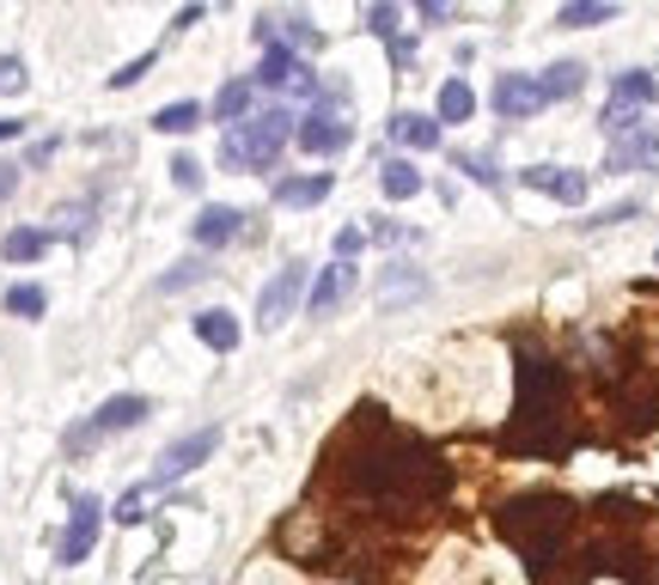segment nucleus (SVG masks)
<instances>
[{"label": "nucleus", "instance_id": "nucleus-16", "mask_svg": "<svg viewBox=\"0 0 659 585\" xmlns=\"http://www.w3.org/2000/svg\"><path fill=\"white\" fill-rule=\"evenodd\" d=\"M605 171H659V134H617Z\"/></svg>", "mask_w": 659, "mask_h": 585}, {"label": "nucleus", "instance_id": "nucleus-36", "mask_svg": "<svg viewBox=\"0 0 659 585\" xmlns=\"http://www.w3.org/2000/svg\"><path fill=\"white\" fill-rule=\"evenodd\" d=\"M172 177L184 183V189H196V183H202V165H196V159H184V153H177V159H172Z\"/></svg>", "mask_w": 659, "mask_h": 585}, {"label": "nucleus", "instance_id": "nucleus-5", "mask_svg": "<svg viewBox=\"0 0 659 585\" xmlns=\"http://www.w3.org/2000/svg\"><path fill=\"white\" fill-rule=\"evenodd\" d=\"M305 262H281L276 274H269V286H263V300H257V329H281L293 312L305 305Z\"/></svg>", "mask_w": 659, "mask_h": 585}, {"label": "nucleus", "instance_id": "nucleus-25", "mask_svg": "<svg viewBox=\"0 0 659 585\" xmlns=\"http://www.w3.org/2000/svg\"><path fill=\"white\" fill-rule=\"evenodd\" d=\"M476 110V91H471V79H458L452 74L446 86H440V122H464Z\"/></svg>", "mask_w": 659, "mask_h": 585}, {"label": "nucleus", "instance_id": "nucleus-29", "mask_svg": "<svg viewBox=\"0 0 659 585\" xmlns=\"http://www.w3.org/2000/svg\"><path fill=\"white\" fill-rule=\"evenodd\" d=\"M452 165H458L464 177H476V183H501V165H495V159H483V153H471V147H464V153H452Z\"/></svg>", "mask_w": 659, "mask_h": 585}, {"label": "nucleus", "instance_id": "nucleus-24", "mask_svg": "<svg viewBox=\"0 0 659 585\" xmlns=\"http://www.w3.org/2000/svg\"><path fill=\"white\" fill-rule=\"evenodd\" d=\"M251 79H226V86H220V98H214V117H220V122H245V117H251Z\"/></svg>", "mask_w": 659, "mask_h": 585}, {"label": "nucleus", "instance_id": "nucleus-10", "mask_svg": "<svg viewBox=\"0 0 659 585\" xmlns=\"http://www.w3.org/2000/svg\"><path fill=\"white\" fill-rule=\"evenodd\" d=\"M98 524H105V507H98V495H74V519H67V531H62V567H74V561H86L93 555V543H98Z\"/></svg>", "mask_w": 659, "mask_h": 585}, {"label": "nucleus", "instance_id": "nucleus-35", "mask_svg": "<svg viewBox=\"0 0 659 585\" xmlns=\"http://www.w3.org/2000/svg\"><path fill=\"white\" fill-rule=\"evenodd\" d=\"M372 238H379V245H415V232H409V226H391V220H372Z\"/></svg>", "mask_w": 659, "mask_h": 585}, {"label": "nucleus", "instance_id": "nucleus-31", "mask_svg": "<svg viewBox=\"0 0 659 585\" xmlns=\"http://www.w3.org/2000/svg\"><path fill=\"white\" fill-rule=\"evenodd\" d=\"M397 25H403V7H367V31H372V37H397Z\"/></svg>", "mask_w": 659, "mask_h": 585}, {"label": "nucleus", "instance_id": "nucleus-13", "mask_svg": "<svg viewBox=\"0 0 659 585\" xmlns=\"http://www.w3.org/2000/svg\"><path fill=\"white\" fill-rule=\"evenodd\" d=\"M348 293H355V262H330V269L312 281V300H305V312H312V317L343 312V300H348Z\"/></svg>", "mask_w": 659, "mask_h": 585}, {"label": "nucleus", "instance_id": "nucleus-21", "mask_svg": "<svg viewBox=\"0 0 659 585\" xmlns=\"http://www.w3.org/2000/svg\"><path fill=\"white\" fill-rule=\"evenodd\" d=\"M196 336L208 342L214 354H233L238 348V317L233 312H196Z\"/></svg>", "mask_w": 659, "mask_h": 585}, {"label": "nucleus", "instance_id": "nucleus-20", "mask_svg": "<svg viewBox=\"0 0 659 585\" xmlns=\"http://www.w3.org/2000/svg\"><path fill=\"white\" fill-rule=\"evenodd\" d=\"M611 19H617V0H574V7L555 13V25H562V31H586V25H611Z\"/></svg>", "mask_w": 659, "mask_h": 585}, {"label": "nucleus", "instance_id": "nucleus-12", "mask_svg": "<svg viewBox=\"0 0 659 585\" xmlns=\"http://www.w3.org/2000/svg\"><path fill=\"white\" fill-rule=\"evenodd\" d=\"M372 293H379V305H385V312H403V305L428 300V293H434V281H428V274L415 269V262H391V269H379Z\"/></svg>", "mask_w": 659, "mask_h": 585}, {"label": "nucleus", "instance_id": "nucleus-15", "mask_svg": "<svg viewBox=\"0 0 659 585\" xmlns=\"http://www.w3.org/2000/svg\"><path fill=\"white\" fill-rule=\"evenodd\" d=\"M495 110H501V117H538V110H543V86L531 74H501V79H495Z\"/></svg>", "mask_w": 659, "mask_h": 585}, {"label": "nucleus", "instance_id": "nucleus-41", "mask_svg": "<svg viewBox=\"0 0 659 585\" xmlns=\"http://www.w3.org/2000/svg\"><path fill=\"white\" fill-rule=\"evenodd\" d=\"M13 189H19V165H13V159H0V202H7Z\"/></svg>", "mask_w": 659, "mask_h": 585}, {"label": "nucleus", "instance_id": "nucleus-33", "mask_svg": "<svg viewBox=\"0 0 659 585\" xmlns=\"http://www.w3.org/2000/svg\"><path fill=\"white\" fill-rule=\"evenodd\" d=\"M147 500H153V481H141V488H129V495H122V507H117V519L122 524H134L147 512Z\"/></svg>", "mask_w": 659, "mask_h": 585}, {"label": "nucleus", "instance_id": "nucleus-34", "mask_svg": "<svg viewBox=\"0 0 659 585\" xmlns=\"http://www.w3.org/2000/svg\"><path fill=\"white\" fill-rule=\"evenodd\" d=\"M360 245H367V232H360V226H343V232H336V262H355Z\"/></svg>", "mask_w": 659, "mask_h": 585}, {"label": "nucleus", "instance_id": "nucleus-22", "mask_svg": "<svg viewBox=\"0 0 659 585\" xmlns=\"http://www.w3.org/2000/svg\"><path fill=\"white\" fill-rule=\"evenodd\" d=\"M543 86V105H555V98H574V91L586 86V62H555L550 74L538 79Z\"/></svg>", "mask_w": 659, "mask_h": 585}, {"label": "nucleus", "instance_id": "nucleus-2", "mask_svg": "<svg viewBox=\"0 0 659 585\" xmlns=\"http://www.w3.org/2000/svg\"><path fill=\"white\" fill-rule=\"evenodd\" d=\"M562 397H568L562 366L543 360L538 348H519V409H514L519 452H562Z\"/></svg>", "mask_w": 659, "mask_h": 585}, {"label": "nucleus", "instance_id": "nucleus-6", "mask_svg": "<svg viewBox=\"0 0 659 585\" xmlns=\"http://www.w3.org/2000/svg\"><path fill=\"white\" fill-rule=\"evenodd\" d=\"M653 98H659L653 74H635V67H629V74L611 79V105H605V117H598V122H605L611 134H629L635 122L647 117V105H653Z\"/></svg>", "mask_w": 659, "mask_h": 585}, {"label": "nucleus", "instance_id": "nucleus-39", "mask_svg": "<svg viewBox=\"0 0 659 585\" xmlns=\"http://www.w3.org/2000/svg\"><path fill=\"white\" fill-rule=\"evenodd\" d=\"M147 67H153V55H141V62L117 67V74H110V86H134V79H141V74H147Z\"/></svg>", "mask_w": 659, "mask_h": 585}, {"label": "nucleus", "instance_id": "nucleus-23", "mask_svg": "<svg viewBox=\"0 0 659 585\" xmlns=\"http://www.w3.org/2000/svg\"><path fill=\"white\" fill-rule=\"evenodd\" d=\"M391 134H397L403 147H422V153H434V147H440V117H409V110H403V117H391Z\"/></svg>", "mask_w": 659, "mask_h": 585}, {"label": "nucleus", "instance_id": "nucleus-3", "mask_svg": "<svg viewBox=\"0 0 659 585\" xmlns=\"http://www.w3.org/2000/svg\"><path fill=\"white\" fill-rule=\"evenodd\" d=\"M568 524H574V500L555 495V488H531V495L507 500V507L495 512V531H501L507 543L531 561V567H543L550 549H562Z\"/></svg>", "mask_w": 659, "mask_h": 585}, {"label": "nucleus", "instance_id": "nucleus-14", "mask_svg": "<svg viewBox=\"0 0 659 585\" xmlns=\"http://www.w3.org/2000/svg\"><path fill=\"white\" fill-rule=\"evenodd\" d=\"M519 183L526 189H543V195H555V202H586V171H562V165H531V171H519Z\"/></svg>", "mask_w": 659, "mask_h": 585}, {"label": "nucleus", "instance_id": "nucleus-42", "mask_svg": "<svg viewBox=\"0 0 659 585\" xmlns=\"http://www.w3.org/2000/svg\"><path fill=\"white\" fill-rule=\"evenodd\" d=\"M19 129H25V122H19V117H0V141H13Z\"/></svg>", "mask_w": 659, "mask_h": 585}, {"label": "nucleus", "instance_id": "nucleus-17", "mask_svg": "<svg viewBox=\"0 0 659 585\" xmlns=\"http://www.w3.org/2000/svg\"><path fill=\"white\" fill-rule=\"evenodd\" d=\"M238 232H245V214H238V208H202V214H196V245H202V250L233 245Z\"/></svg>", "mask_w": 659, "mask_h": 585}, {"label": "nucleus", "instance_id": "nucleus-19", "mask_svg": "<svg viewBox=\"0 0 659 585\" xmlns=\"http://www.w3.org/2000/svg\"><path fill=\"white\" fill-rule=\"evenodd\" d=\"M50 226H13V232H7V238H0V257H7V262H37L43 257V250H50Z\"/></svg>", "mask_w": 659, "mask_h": 585}, {"label": "nucleus", "instance_id": "nucleus-37", "mask_svg": "<svg viewBox=\"0 0 659 585\" xmlns=\"http://www.w3.org/2000/svg\"><path fill=\"white\" fill-rule=\"evenodd\" d=\"M281 31H288V37H300V43H317V25H312V19H300V13L281 19Z\"/></svg>", "mask_w": 659, "mask_h": 585}, {"label": "nucleus", "instance_id": "nucleus-26", "mask_svg": "<svg viewBox=\"0 0 659 585\" xmlns=\"http://www.w3.org/2000/svg\"><path fill=\"white\" fill-rule=\"evenodd\" d=\"M379 183H385V195H391V202H409V195L422 189V171L409 165V159H385Z\"/></svg>", "mask_w": 659, "mask_h": 585}, {"label": "nucleus", "instance_id": "nucleus-30", "mask_svg": "<svg viewBox=\"0 0 659 585\" xmlns=\"http://www.w3.org/2000/svg\"><path fill=\"white\" fill-rule=\"evenodd\" d=\"M202 274H208V257H196V262H177V269H165V274H159V293H177V286L202 281Z\"/></svg>", "mask_w": 659, "mask_h": 585}, {"label": "nucleus", "instance_id": "nucleus-1", "mask_svg": "<svg viewBox=\"0 0 659 585\" xmlns=\"http://www.w3.org/2000/svg\"><path fill=\"white\" fill-rule=\"evenodd\" d=\"M348 445V440H343ZM348 488H355L360 500H372L379 512H397V519H409V512H428L446 500L452 488V469L446 457L434 452V445H415V440H385V445H348Z\"/></svg>", "mask_w": 659, "mask_h": 585}, {"label": "nucleus", "instance_id": "nucleus-4", "mask_svg": "<svg viewBox=\"0 0 659 585\" xmlns=\"http://www.w3.org/2000/svg\"><path fill=\"white\" fill-rule=\"evenodd\" d=\"M300 129L293 122V110L288 105H263V110H251V117L238 122L233 134H226V147H220V165L226 171H263L269 159L288 147V134Z\"/></svg>", "mask_w": 659, "mask_h": 585}, {"label": "nucleus", "instance_id": "nucleus-32", "mask_svg": "<svg viewBox=\"0 0 659 585\" xmlns=\"http://www.w3.org/2000/svg\"><path fill=\"white\" fill-rule=\"evenodd\" d=\"M25 62L19 55H0V98H13V91H25Z\"/></svg>", "mask_w": 659, "mask_h": 585}, {"label": "nucleus", "instance_id": "nucleus-40", "mask_svg": "<svg viewBox=\"0 0 659 585\" xmlns=\"http://www.w3.org/2000/svg\"><path fill=\"white\" fill-rule=\"evenodd\" d=\"M422 25H452V7H446V0H428V7H422Z\"/></svg>", "mask_w": 659, "mask_h": 585}, {"label": "nucleus", "instance_id": "nucleus-38", "mask_svg": "<svg viewBox=\"0 0 659 585\" xmlns=\"http://www.w3.org/2000/svg\"><path fill=\"white\" fill-rule=\"evenodd\" d=\"M391 67H415V37H391Z\"/></svg>", "mask_w": 659, "mask_h": 585}, {"label": "nucleus", "instance_id": "nucleus-27", "mask_svg": "<svg viewBox=\"0 0 659 585\" xmlns=\"http://www.w3.org/2000/svg\"><path fill=\"white\" fill-rule=\"evenodd\" d=\"M196 122H202V105H190V98H177V105H165V110H159V117H153V129H159V134H190V129H196Z\"/></svg>", "mask_w": 659, "mask_h": 585}, {"label": "nucleus", "instance_id": "nucleus-28", "mask_svg": "<svg viewBox=\"0 0 659 585\" xmlns=\"http://www.w3.org/2000/svg\"><path fill=\"white\" fill-rule=\"evenodd\" d=\"M43 305H50V293H43V286H31V281L7 286V312H13V317H43Z\"/></svg>", "mask_w": 659, "mask_h": 585}, {"label": "nucleus", "instance_id": "nucleus-7", "mask_svg": "<svg viewBox=\"0 0 659 585\" xmlns=\"http://www.w3.org/2000/svg\"><path fill=\"white\" fill-rule=\"evenodd\" d=\"M147 415H153V403H147V397H134V390H129V397H110V403L98 409L93 421H79V427L67 433V452H74V457H79V452H93V440H98V433H122V427H141Z\"/></svg>", "mask_w": 659, "mask_h": 585}, {"label": "nucleus", "instance_id": "nucleus-18", "mask_svg": "<svg viewBox=\"0 0 659 585\" xmlns=\"http://www.w3.org/2000/svg\"><path fill=\"white\" fill-rule=\"evenodd\" d=\"M330 189H336V177H330V171H312V177H281L276 183V202H281V208H317Z\"/></svg>", "mask_w": 659, "mask_h": 585}, {"label": "nucleus", "instance_id": "nucleus-9", "mask_svg": "<svg viewBox=\"0 0 659 585\" xmlns=\"http://www.w3.org/2000/svg\"><path fill=\"white\" fill-rule=\"evenodd\" d=\"M293 134H300L305 153H343V147L355 141V122H348V110H343V105H317Z\"/></svg>", "mask_w": 659, "mask_h": 585}, {"label": "nucleus", "instance_id": "nucleus-11", "mask_svg": "<svg viewBox=\"0 0 659 585\" xmlns=\"http://www.w3.org/2000/svg\"><path fill=\"white\" fill-rule=\"evenodd\" d=\"M214 445H220V427H202V433H190V440L165 445V452H159V464H153V488H159V481L190 476L196 464H208V457H214Z\"/></svg>", "mask_w": 659, "mask_h": 585}, {"label": "nucleus", "instance_id": "nucleus-8", "mask_svg": "<svg viewBox=\"0 0 659 585\" xmlns=\"http://www.w3.org/2000/svg\"><path fill=\"white\" fill-rule=\"evenodd\" d=\"M251 86H269V91H281V98H312L317 74L288 50V43H269V55L257 62V74H251Z\"/></svg>", "mask_w": 659, "mask_h": 585}]
</instances>
